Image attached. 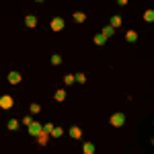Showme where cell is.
<instances>
[{
	"mask_svg": "<svg viewBox=\"0 0 154 154\" xmlns=\"http://www.w3.org/2000/svg\"><path fill=\"white\" fill-rule=\"evenodd\" d=\"M109 121H111V125H113V128H121V125L125 123V115H123V113H113Z\"/></svg>",
	"mask_w": 154,
	"mask_h": 154,
	"instance_id": "cell-1",
	"label": "cell"
},
{
	"mask_svg": "<svg viewBox=\"0 0 154 154\" xmlns=\"http://www.w3.org/2000/svg\"><path fill=\"white\" fill-rule=\"evenodd\" d=\"M14 105V101H12L11 95H2L0 97V109H12Z\"/></svg>",
	"mask_w": 154,
	"mask_h": 154,
	"instance_id": "cell-2",
	"label": "cell"
},
{
	"mask_svg": "<svg viewBox=\"0 0 154 154\" xmlns=\"http://www.w3.org/2000/svg\"><path fill=\"white\" fill-rule=\"evenodd\" d=\"M49 27H51V31H62V29H64V19H60V17L51 19Z\"/></svg>",
	"mask_w": 154,
	"mask_h": 154,
	"instance_id": "cell-3",
	"label": "cell"
},
{
	"mask_svg": "<svg viewBox=\"0 0 154 154\" xmlns=\"http://www.w3.org/2000/svg\"><path fill=\"white\" fill-rule=\"evenodd\" d=\"M41 131H43V125H41L39 121H33V123L29 125V134H31V136H39Z\"/></svg>",
	"mask_w": 154,
	"mask_h": 154,
	"instance_id": "cell-4",
	"label": "cell"
},
{
	"mask_svg": "<svg viewBox=\"0 0 154 154\" xmlns=\"http://www.w3.org/2000/svg\"><path fill=\"white\" fill-rule=\"evenodd\" d=\"M8 82L11 84H19L21 82V74H19V72H8Z\"/></svg>",
	"mask_w": 154,
	"mask_h": 154,
	"instance_id": "cell-5",
	"label": "cell"
},
{
	"mask_svg": "<svg viewBox=\"0 0 154 154\" xmlns=\"http://www.w3.org/2000/svg\"><path fill=\"white\" fill-rule=\"evenodd\" d=\"M48 138H49V134L43 130L39 136H37V142H39V146H45V144H48Z\"/></svg>",
	"mask_w": 154,
	"mask_h": 154,
	"instance_id": "cell-6",
	"label": "cell"
},
{
	"mask_svg": "<svg viewBox=\"0 0 154 154\" xmlns=\"http://www.w3.org/2000/svg\"><path fill=\"white\" fill-rule=\"evenodd\" d=\"M72 19H74L76 23H84V21H86V14H84L82 11H78V12H74V17H72Z\"/></svg>",
	"mask_w": 154,
	"mask_h": 154,
	"instance_id": "cell-7",
	"label": "cell"
},
{
	"mask_svg": "<svg viewBox=\"0 0 154 154\" xmlns=\"http://www.w3.org/2000/svg\"><path fill=\"white\" fill-rule=\"evenodd\" d=\"M70 136L74 138V140H80V138H82V130H80V128H72Z\"/></svg>",
	"mask_w": 154,
	"mask_h": 154,
	"instance_id": "cell-8",
	"label": "cell"
},
{
	"mask_svg": "<svg viewBox=\"0 0 154 154\" xmlns=\"http://www.w3.org/2000/svg\"><path fill=\"white\" fill-rule=\"evenodd\" d=\"M144 21L146 23H154V11L152 8H148V11L144 12Z\"/></svg>",
	"mask_w": 154,
	"mask_h": 154,
	"instance_id": "cell-9",
	"label": "cell"
},
{
	"mask_svg": "<svg viewBox=\"0 0 154 154\" xmlns=\"http://www.w3.org/2000/svg\"><path fill=\"white\" fill-rule=\"evenodd\" d=\"M82 152H84V154H95V144L86 142V144L82 146Z\"/></svg>",
	"mask_w": 154,
	"mask_h": 154,
	"instance_id": "cell-10",
	"label": "cell"
},
{
	"mask_svg": "<svg viewBox=\"0 0 154 154\" xmlns=\"http://www.w3.org/2000/svg\"><path fill=\"white\" fill-rule=\"evenodd\" d=\"M111 27H113V29L121 27V17H117V14H115V17H111Z\"/></svg>",
	"mask_w": 154,
	"mask_h": 154,
	"instance_id": "cell-11",
	"label": "cell"
},
{
	"mask_svg": "<svg viewBox=\"0 0 154 154\" xmlns=\"http://www.w3.org/2000/svg\"><path fill=\"white\" fill-rule=\"evenodd\" d=\"M125 39H128L130 43H134V41L138 39V33H136V31H128V33H125Z\"/></svg>",
	"mask_w": 154,
	"mask_h": 154,
	"instance_id": "cell-12",
	"label": "cell"
},
{
	"mask_svg": "<svg viewBox=\"0 0 154 154\" xmlns=\"http://www.w3.org/2000/svg\"><path fill=\"white\" fill-rule=\"evenodd\" d=\"M25 23H27V27H35V25H37V19L33 17V14H29V17L25 19Z\"/></svg>",
	"mask_w": 154,
	"mask_h": 154,
	"instance_id": "cell-13",
	"label": "cell"
},
{
	"mask_svg": "<svg viewBox=\"0 0 154 154\" xmlns=\"http://www.w3.org/2000/svg\"><path fill=\"white\" fill-rule=\"evenodd\" d=\"M17 128H19V119H8V130L14 131Z\"/></svg>",
	"mask_w": 154,
	"mask_h": 154,
	"instance_id": "cell-14",
	"label": "cell"
},
{
	"mask_svg": "<svg viewBox=\"0 0 154 154\" xmlns=\"http://www.w3.org/2000/svg\"><path fill=\"white\" fill-rule=\"evenodd\" d=\"M64 82L66 84H74L76 82V76H74V74H66V76H64Z\"/></svg>",
	"mask_w": 154,
	"mask_h": 154,
	"instance_id": "cell-15",
	"label": "cell"
},
{
	"mask_svg": "<svg viewBox=\"0 0 154 154\" xmlns=\"http://www.w3.org/2000/svg\"><path fill=\"white\" fill-rule=\"evenodd\" d=\"M64 99H66V91H64V88L56 91V101H64Z\"/></svg>",
	"mask_w": 154,
	"mask_h": 154,
	"instance_id": "cell-16",
	"label": "cell"
},
{
	"mask_svg": "<svg viewBox=\"0 0 154 154\" xmlns=\"http://www.w3.org/2000/svg\"><path fill=\"white\" fill-rule=\"evenodd\" d=\"M105 41H107V39H105V35H103V33H101V35H95V43H97V45H103Z\"/></svg>",
	"mask_w": 154,
	"mask_h": 154,
	"instance_id": "cell-17",
	"label": "cell"
},
{
	"mask_svg": "<svg viewBox=\"0 0 154 154\" xmlns=\"http://www.w3.org/2000/svg\"><path fill=\"white\" fill-rule=\"evenodd\" d=\"M103 35H105V39H107V37H111V35H113V27H111V25L103 29Z\"/></svg>",
	"mask_w": 154,
	"mask_h": 154,
	"instance_id": "cell-18",
	"label": "cell"
},
{
	"mask_svg": "<svg viewBox=\"0 0 154 154\" xmlns=\"http://www.w3.org/2000/svg\"><path fill=\"white\" fill-rule=\"evenodd\" d=\"M51 64H54V66H60V64H62V56H58V54L51 56Z\"/></svg>",
	"mask_w": 154,
	"mask_h": 154,
	"instance_id": "cell-19",
	"label": "cell"
},
{
	"mask_svg": "<svg viewBox=\"0 0 154 154\" xmlns=\"http://www.w3.org/2000/svg\"><path fill=\"white\" fill-rule=\"evenodd\" d=\"M62 134H64V130H62V128H54V131H51L49 136H54V138H60Z\"/></svg>",
	"mask_w": 154,
	"mask_h": 154,
	"instance_id": "cell-20",
	"label": "cell"
},
{
	"mask_svg": "<svg viewBox=\"0 0 154 154\" xmlns=\"http://www.w3.org/2000/svg\"><path fill=\"white\" fill-rule=\"evenodd\" d=\"M39 111H41V107L37 105V103H33V105H31V113H33V115H37Z\"/></svg>",
	"mask_w": 154,
	"mask_h": 154,
	"instance_id": "cell-21",
	"label": "cell"
},
{
	"mask_svg": "<svg viewBox=\"0 0 154 154\" xmlns=\"http://www.w3.org/2000/svg\"><path fill=\"white\" fill-rule=\"evenodd\" d=\"M76 82H86V76L84 74H76Z\"/></svg>",
	"mask_w": 154,
	"mask_h": 154,
	"instance_id": "cell-22",
	"label": "cell"
},
{
	"mask_svg": "<svg viewBox=\"0 0 154 154\" xmlns=\"http://www.w3.org/2000/svg\"><path fill=\"white\" fill-rule=\"evenodd\" d=\"M43 130L48 131V134H51V131H54V125H51V123H45V125H43Z\"/></svg>",
	"mask_w": 154,
	"mask_h": 154,
	"instance_id": "cell-23",
	"label": "cell"
},
{
	"mask_svg": "<svg viewBox=\"0 0 154 154\" xmlns=\"http://www.w3.org/2000/svg\"><path fill=\"white\" fill-rule=\"evenodd\" d=\"M23 123H25V125H31V123H33V119H31V117H23Z\"/></svg>",
	"mask_w": 154,
	"mask_h": 154,
	"instance_id": "cell-24",
	"label": "cell"
},
{
	"mask_svg": "<svg viewBox=\"0 0 154 154\" xmlns=\"http://www.w3.org/2000/svg\"><path fill=\"white\" fill-rule=\"evenodd\" d=\"M152 144H154V140H152Z\"/></svg>",
	"mask_w": 154,
	"mask_h": 154,
	"instance_id": "cell-25",
	"label": "cell"
}]
</instances>
